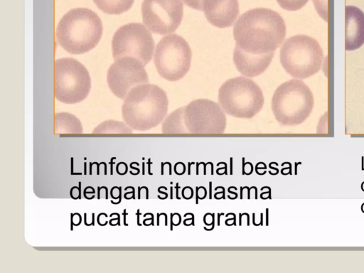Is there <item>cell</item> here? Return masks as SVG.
<instances>
[{"label": "cell", "instance_id": "obj_1", "mask_svg": "<svg viewBox=\"0 0 364 273\" xmlns=\"http://www.w3.org/2000/svg\"><path fill=\"white\" fill-rule=\"evenodd\" d=\"M285 36V22L277 11L256 8L242 14L233 27V62L237 70L249 77L262 74Z\"/></svg>", "mask_w": 364, "mask_h": 273}, {"label": "cell", "instance_id": "obj_2", "mask_svg": "<svg viewBox=\"0 0 364 273\" xmlns=\"http://www.w3.org/2000/svg\"><path fill=\"white\" fill-rule=\"evenodd\" d=\"M103 28L96 13L86 8L68 11L60 20L56 38L60 46L71 54H82L99 43Z\"/></svg>", "mask_w": 364, "mask_h": 273}, {"label": "cell", "instance_id": "obj_3", "mask_svg": "<svg viewBox=\"0 0 364 273\" xmlns=\"http://www.w3.org/2000/svg\"><path fill=\"white\" fill-rule=\"evenodd\" d=\"M168 105L165 91L156 85L134 87L126 97L122 117L129 126L144 131L158 125L166 114Z\"/></svg>", "mask_w": 364, "mask_h": 273}, {"label": "cell", "instance_id": "obj_4", "mask_svg": "<svg viewBox=\"0 0 364 273\" xmlns=\"http://www.w3.org/2000/svg\"><path fill=\"white\" fill-rule=\"evenodd\" d=\"M226 117L218 103L197 99L172 112L163 124L164 133H222Z\"/></svg>", "mask_w": 364, "mask_h": 273}, {"label": "cell", "instance_id": "obj_5", "mask_svg": "<svg viewBox=\"0 0 364 273\" xmlns=\"http://www.w3.org/2000/svg\"><path fill=\"white\" fill-rule=\"evenodd\" d=\"M323 53L318 41L299 34L287 38L280 50V62L291 76L305 79L321 68Z\"/></svg>", "mask_w": 364, "mask_h": 273}, {"label": "cell", "instance_id": "obj_6", "mask_svg": "<svg viewBox=\"0 0 364 273\" xmlns=\"http://www.w3.org/2000/svg\"><path fill=\"white\" fill-rule=\"evenodd\" d=\"M314 106V96L301 80L292 79L281 84L274 91L272 109L282 124L295 125L302 122Z\"/></svg>", "mask_w": 364, "mask_h": 273}, {"label": "cell", "instance_id": "obj_7", "mask_svg": "<svg viewBox=\"0 0 364 273\" xmlns=\"http://www.w3.org/2000/svg\"><path fill=\"white\" fill-rule=\"evenodd\" d=\"M218 101L228 114L249 119L261 110L264 99L257 83L239 76L228 80L220 86Z\"/></svg>", "mask_w": 364, "mask_h": 273}, {"label": "cell", "instance_id": "obj_8", "mask_svg": "<svg viewBox=\"0 0 364 273\" xmlns=\"http://www.w3.org/2000/svg\"><path fill=\"white\" fill-rule=\"evenodd\" d=\"M91 79L85 67L71 58H59L54 63V94L64 103L82 101L89 94Z\"/></svg>", "mask_w": 364, "mask_h": 273}, {"label": "cell", "instance_id": "obj_9", "mask_svg": "<svg viewBox=\"0 0 364 273\" xmlns=\"http://www.w3.org/2000/svg\"><path fill=\"white\" fill-rule=\"evenodd\" d=\"M191 49L181 36L173 33L163 37L154 53V62L158 73L165 80L177 81L191 68Z\"/></svg>", "mask_w": 364, "mask_h": 273}, {"label": "cell", "instance_id": "obj_10", "mask_svg": "<svg viewBox=\"0 0 364 273\" xmlns=\"http://www.w3.org/2000/svg\"><path fill=\"white\" fill-rule=\"evenodd\" d=\"M154 41L150 31L141 23H129L118 28L112 40L114 60L133 58L146 65L151 59Z\"/></svg>", "mask_w": 364, "mask_h": 273}, {"label": "cell", "instance_id": "obj_11", "mask_svg": "<svg viewBox=\"0 0 364 273\" xmlns=\"http://www.w3.org/2000/svg\"><path fill=\"white\" fill-rule=\"evenodd\" d=\"M141 14L144 25L153 33H172L183 18L182 0H144Z\"/></svg>", "mask_w": 364, "mask_h": 273}, {"label": "cell", "instance_id": "obj_12", "mask_svg": "<svg viewBox=\"0 0 364 273\" xmlns=\"http://www.w3.org/2000/svg\"><path fill=\"white\" fill-rule=\"evenodd\" d=\"M144 66L133 58L125 57L115 60L107 75V81L112 92L124 100L134 87L149 83Z\"/></svg>", "mask_w": 364, "mask_h": 273}, {"label": "cell", "instance_id": "obj_13", "mask_svg": "<svg viewBox=\"0 0 364 273\" xmlns=\"http://www.w3.org/2000/svg\"><path fill=\"white\" fill-rule=\"evenodd\" d=\"M202 9L208 21L214 26H231L239 14L238 0H203Z\"/></svg>", "mask_w": 364, "mask_h": 273}, {"label": "cell", "instance_id": "obj_14", "mask_svg": "<svg viewBox=\"0 0 364 273\" xmlns=\"http://www.w3.org/2000/svg\"><path fill=\"white\" fill-rule=\"evenodd\" d=\"M364 44V13L354 6H346V50H354Z\"/></svg>", "mask_w": 364, "mask_h": 273}, {"label": "cell", "instance_id": "obj_15", "mask_svg": "<svg viewBox=\"0 0 364 273\" xmlns=\"http://www.w3.org/2000/svg\"><path fill=\"white\" fill-rule=\"evenodd\" d=\"M55 133H81L80 122L69 113H58L55 115Z\"/></svg>", "mask_w": 364, "mask_h": 273}, {"label": "cell", "instance_id": "obj_16", "mask_svg": "<svg viewBox=\"0 0 364 273\" xmlns=\"http://www.w3.org/2000/svg\"><path fill=\"white\" fill-rule=\"evenodd\" d=\"M96 6L103 12L119 15L128 11L134 0H93Z\"/></svg>", "mask_w": 364, "mask_h": 273}, {"label": "cell", "instance_id": "obj_17", "mask_svg": "<svg viewBox=\"0 0 364 273\" xmlns=\"http://www.w3.org/2000/svg\"><path fill=\"white\" fill-rule=\"evenodd\" d=\"M279 5L287 11H297L306 5L309 0H277Z\"/></svg>", "mask_w": 364, "mask_h": 273}, {"label": "cell", "instance_id": "obj_18", "mask_svg": "<svg viewBox=\"0 0 364 273\" xmlns=\"http://www.w3.org/2000/svg\"><path fill=\"white\" fill-rule=\"evenodd\" d=\"M318 14L326 21H328L327 0H313Z\"/></svg>", "mask_w": 364, "mask_h": 273}, {"label": "cell", "instance_id": "obj_19", "mask_svg": "<svg viewBox=\"0 0 364 273\" xmlns=\"http://www.w3.org/2000/svg\"><path fill=\"white\" fill-rule=\"evenodd\" d=\"M183 2L193 9L202 11V2L203 0H182Z\"/></svg>", "mask_w": 364, "mask_h": 273}, {"label": "cell", "instance_id": "obj_20", "mask_svg": "<svg viewBox=\"0 0 364 273\" xmlns=\"http://www.w3.org/2000/svg\"><path fill=\"white\" fill-rule=\"evenodd\" d=\"M128 188H132V192H127V193H124V198L127 200V196L128 194H129V193H132V198L133 199H135V189H134V188L133 186H127V187L124 188V191H127Z\"/></svg>", "mask_w": 364, "mask_h": 273}, {"label": "cell", "instance_id": "obj_21", "mask_svg": "<svg viewBox=\"0 0 364 273\" xmlns=\"http://www.w3.org/2000/svg\"><path fill=\"white\" fill-rule=\"evenodd\" d=\"M117 189L119 191V200L117 202H114L113 200H111V203L113 204H119L122 200V187H117Z\"/></svg>", "mask_w": 364, "mask_h": 273}, {"label": "cell", "instance_id": "obj_22", "mask_svg": "<svg viewBox=\"0 0 364 273\" xmlns=\"http://www.w3.org/2000/svg\"><path fill=\"white\" fill-rule=\"evenodd\" d=\"M116 159V157H112V158H111V161H109V164L111 165V168H110V175H113V165H114V161H114V159Z\"/></svg>", "mask_w": 364, "mask_h": 273}, {"label": "cell", "instance_id": "obj_23", "mask_svg": "<svg viewBox=\"0 0 364 273\" xmlns=\"http://www.w3.org/2000/svg\"><path fill=\"white\" fill-rule=\"evenodd\" d=\"M147 164H148V173L149 175H153V173L150 172V165L152 164V163L151 162V159H148Z\"/></svg>", "mask_w": 364, "mask_h": 273}, {"label": "cell", "instance_id": "obj_24", "mask_svg": "<svg viewBox=\"0 0 364 273\" xmlns=\"http://www.w3.org/2000/svg\"><path fill=\"white\" fill-rule=\"evenodd\" d=\"M79 186H78V199H81V182H78Z\"/></svg>", "mask_w": 364, "mask_h": 273}, {"label": "cell", "instance_id": "obj_25", "mask_svg": "<svg viewBox=\"0 0 364 273\" xmlns=\"http://www.w3.org/2000/svg\"><path fill=\"white\" fill-rule=\"evenodd\" d=\"M86 219H87V213H84V223H85V225H87V226H90L91 225H92V223H87Z\"/></svg>", "mask_w": 364, "mask_h": 273}, {"label": "cell", "instance_id": "obj_26", "mask_svg": "<svg viewBox=\"0 0 364 273\" xmlns=\"http://www.w3.org/2000/svg\"><path fill=\"white\" fill-rule=\"evenodd\" d=\"M218 188H222V189H223V199H225V188H224V187H223V186H218V187H216V188H215V190H217V189H218Z\"/></svg>", "mask_w": 364, "mask_h": 273}, {"label": "cell", "instance_id": "obj_27", "mask_svg": "<svg viewBox=\"0 0 364 273\" xmlns=\"http://www.w3.org/2000/svg\"><path fill=\"white\" fill-rule=\"evenodd\" d=\"M123 215H124V225L127 226L128 224L126 223V215H127V213H126V209H124Z\"/></svg>", "mask_w": 364, "mask_h": 273}, {"label": "cell", "instance_id": "obj_28", "mask_svg": "<svg viewBox=\"0 0 364 273\" xmlns=\"http://www.w3.org/2000/svg\"><path fill=\"white\" fill-rule=\"evenodd\" d=\"M180 188V187L178 186V183H176V198H177L178 200H180V199H181V198L178 196V188Z\"/></svg>", "mask_w": 364, "mask_h": 273}, {"label": "cell", "instance_id": "obj_29", "mask_svg": "<svg viewBox=\"0 0 364 273\" xmlns=\"http://www.w3.org/2000/svg\"><path fill=\"white\" fill-rule=\"evenodd\" d=\"M264 188H268V190H269V196H268V198H269V199H271V198H272V197H271V188H270V187H269V186H264V187H262V188H261V190H263Z\"/></svg>", "mask_w": 364, "mask_h": 273}, {"label": "cell", "instance_id": "obj_30", "mask_svg": "<svg viewBox=\"0 0 364 273\" xmlns=\"http://www.w3.org/2000/svg\"><path fill=\"white\" fill-rule=\"evenodd\" d=\"M136 215L137 216V225H141V224L139 223V215H140L139 209L137 210Z\"/></svg>", "mask_w": 364, "mask_h": 273}, {"label": "cell", "instance_id": "obj_31", "mask_svg": "<svg viewBox=\"0 0 364 273\" xmlns=\"http://www.w3.org/2000/svg\"><path fill=\"white\" fill-rule=\"evenodd\" d=\"M199 187H196V203L198 204V190H199Z\"/></svg>", "mask_w": 364, "mask_h": 273}, {"label": "cell", "instance_id": "obj_32", "mask_svg": "<svg viewBox=\"0 0 364 273\" xmlns=\"http://www.w3.org/2000/svg\"><path fill=\"white\" fill-rule=\"evenodd\" d=\"M209 186H210V189H209V194H210V196H209V198L211 199L212 198V188H212L211 187L212 186V183L211 182L209 183Z\"/></svg>", "mask_w": 364, "mask_h": 273}, {"label": "cell", "instance_id": "obj_33", "mask_svg": "<svg viewBox=\"0 0 364 273\" xmlns=\"http://www.w3.org/2000/svg\"><path fill=\"white\" fill-rule=\"evenodd\" d=\"M230 174L232 175V158L230 157Z\"/></svg>", "mask_w": 364, "mask_h": 273}, {"label": "cell", "instance_id": "obj_34", "mask_svg": "<svg viewBox=\"0 0 364 273\" xmlns=\"http://www.w3.org/2000/svg\"><path fill=\"white\" fill-rule=\"evenodd\" d=\"M70 215H71V230H73V225H74V223H73V216H74V214L71 213Z\"/></svg>", "mask_w": 364, "mask_h": 273}, {"label": "cell", "instance_id": "obj_35", "mask_svg": "<svg viewBox=\"0 0 364 273\" xmlns=\"http://www.w3.org/2000/svg\"><path fill=\"white\" fill-rule=\"evenodd\" d=\"M93 164H97V174L99 175L100 174V164H98L97 162H93Z\"/></svg>", "mask_w": 364, "mask_h": 273}, {"label": "cell", "instance_id": "obj_36", "mask_svg": "<svg viewBox=\"0 0 364 273\" xmlns=\"http://www.w3.org/2000/svg\"><path fill=\"white\" fill-rule=\"evenodd\" d=\"M73 158L72 157L71 158V173L70 174L73 175Z\"/></svg>", "mask_w": 364, "mask_h": 273}, {"label": "cell", "instance_id": "obj_37", "mask_svg": "<svg viewBox=\"0 0 364 273\" xmlns=\"http://www.w3.org/2000/svg\"><path fill=\"white\" fill-rule=\"evenodd\" d=\"M173 213H171V230H173Z\"/></svg>", "mask_w": 364, "mask_h": 273}, {"label": "cell", "instance_id": "obj_38", "mask_svg": "<svg viewBox=\"0 0 364 273\" xmlns=\"http://www.w3.org/2000/svg\"><path fill=\"white\" fill-rule=\"evenodd\" d=\"M220 215H224V213H218V225H220Z\"/></svg>", "mask_w": 364, "mask_h": 273}, {"label": "cell", "instance_id": "obj_39", "mask_svg": "<svg viewBox=\"0 0 364 273\" xmlns=\"http://www.w3.org/2000/svg\"><path fill=\"white\" fill-rule=\"evenodd\" d=\"M84 174H87V164L86 162L84 163Z\"/></svg>", "mask_w": 364, "mask_h": 273}, {"label": "cell", "instance_id": "obj_40", "mask_svg": "<svg viewBox=\"0 0 364 273\" xmlns=\"http://www.w3.org/2000/svg\"><path fill=\"white\" fill-rule=\"evenodd\" d=\"M129 167H130L131 168L134 169V170H136L137 171H139V172H140L139 169V168H137L136 167H134V166H132V163L130 164Z\"/></svg>", "mask_w": 364, "mask_h": 273}, {"label": "cell", "instance_id": "obj_41", "mask_svg": "<svg viewBox=\"0 0 364 273\" xmlns=\"http://www.w3.org/2000/svg\"><path fill=\"white\" fill-rule=\"evenodd\" d=\"M193 164L194 162H192V163H190L188 162V174L190 175L191 174V164Z\"/></svg>", "mask_w": 364, "mask_h": 273}, {"label": "cell", "instance_id": "obj_42", "mask_svg": "<svg viewBox=\"0 0 364 273\" xmlns=\"http://www.w3.org/2000/svg\"><path fill=\"white\" fill-rule=\"evenodd\" d=\"M100 187H97V199L100 198Z\"/></svg>", "mask_w": 364, "mask_h": 273}, {"label": "cell", "instance_id": "obj_43", "mask_svg": "<svg viewBox=\"0 0 364 273\" xmlns=\"http://www.w3.org/2000/svg\"><path fill=\"white\" fill-rule=\"evenodd\" d=\"M267 212H266V214H267V217H266V225H268V208L266 209Z\"/></svg>", "mask_w": 364, "mask_h": 273}, {"label": "cell", "instance_id": "obj_44", "mask_svg": "<svg viewBox=\"0 0 364 273\" xmlns=\"http://www.w3.org/2000/svg\"><path fill=\"white\" fill-rule=\"evenodd\" d=\"M92 165L93 164L92 163H90V175H92Z\"/></svg>", "mask_w": 364, "mask_h": 273}, {"label": "cell", "instance_id": "obj_45", "mask_svg": "<svg viewBox=\"0 0 364 273\" xmlns=\"http://www.w3.org/2000/svg\"><path fill=\"white\" fill-rule=\"evenodd\" d=\"M92 225H95V213H92Z\"/></svg>", "mask_w": 364, "mask_h": 273}, {"label": "cell", "instance_id": "obj_46", "mask_svg": "<svg viewBox=\"0 0 364 273\" xmlns=\"http://www.w3.org/2000/svg\"><path fill=\"white\" fill-rule=\"evenodd\" d=\"M141 189V187H138V199H140V191Z\"/></svg>", "mask_w": 364, "mask_h": 273}, {"label": "cell", "instance_id": "obj_47", "mask_svg": "<svg viewBox=\"0 0 364 273\" xmlns=\"http://www.w3.org/2000/svg\"><path fill=\"white\" fill-rule=\"evenodd\" d=\"M159 217H160V214L158 213L157 214V225H159Z\"/></svg>", "mask_w": 364, "mask_h": 273}, {"label": "cell", "instance_id": "obj_48", "mask_svg": "<svg viewBox=\"0 0 364 273\" xmlns=\"http://www.w3.org/2000/svg\"><path fill=\"white\" fill-rule=\"evenodd\" d=\"M171 199H173V187H171Z\"/></svg>", "mask_w": 364, "mask_h": 273}, {"label": "cell", "instance_id": "obj_49", "mask_svg": "<svg viewBox=\"0 0 364 273\" xmlns=\"http://www.w3.org/2000/svg\"><path fill=\"white\" fill-rule=\"evenodd\" d=\"M142 167H143L142 174L144 175V162L142 163Z\"/></svg>", "mask_w": 364, "mask_h": 273}]
</instances>
